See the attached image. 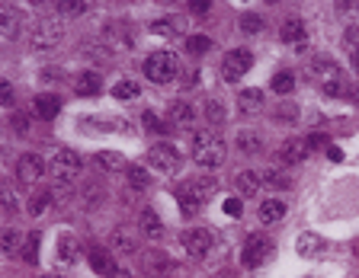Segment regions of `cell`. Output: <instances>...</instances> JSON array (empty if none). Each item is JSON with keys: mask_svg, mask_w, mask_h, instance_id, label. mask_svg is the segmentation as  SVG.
<instances>
[{"mask_svg": "<svg viewBox=\"0 0 359 278\" xmlns=\"http://www.w3.org/2000/svg\"><path fill=\"white\" fill-rule=\"evenodd\" d=\"M212 192H215L212 180H186V182H180V186L174 189L176 205H180V214H183V218H196L199 208H202V202H206Z\"/></svg>", "mask_w": 359, "mask_h": 278, "instance_id": "cell-1", "label": "cell"}, {"mask_svg": "<svg viewBox=\"0 0 359 278\" xmlns=\"http://www.w3.org/2000/svg\"><path fill=\"white\" fill-rule=\"evenodd\" d=\"M308 80H314L318 87H324V93L328 96H346V80H344V74H340V68H337L330 58H314V61H308Z\"/></svg>", "mask_w": 359, "mask_h": 278, "instance_id": "cell-2", "label": "cell"}, {"mask_svg": "<svg viewBox=\"0 0 359 278\" xmlns=\"http://www.w3.org/2000/svg\"><path fill=\"white\" fill-rule=\"evenodd\" d=\"M225 141L215 131H202V135L192 138V163H199L202 170H218L225 163Z\"/></svg>", "mask_w": 359, "mask_h": 278, "instance_id": "cell-3", "label": "cell"}, {"mask_svg": "<svg viewBox=\"0 0 359 278\" xmlns=\"http://www.w3.org/2000/svg\"><path fill=\"white\" fill-rule=\"evenodd\" d=\"M48 170H52V180L58 186H74L77 176H80V157L74 151H68V147H55Z\"/></svg>", "mask_w": 359, "mask_h": 278, "instance_id": "cell-4", "label": "cell"}, {"mask_svg": "<svg viewBox=\"0 0 359 278\" xmlns=\"http://www.w3.org/2000/svg\"><path fill=\"white\" fill-rule=\"evenodd\" d=\"M176 74H180V61H176L174 52H154L145 58V77L151 83H174Z\"/></svg>", "mask_w": 359, "mask_h": 278, "instance_id": "cell-5", "label": "cell"}, {"mask_svg": "<svg viewBox=\"0 0 359 278\" xmlns=\"http://www.w3.org/2000/svg\"><path fill=\"white\" fill-rule=\"evenodd\" d=\"M62 36H64L62 20H52V16H45V20H38V23L32 26L29 48H36V52H52V48L62 42Z\"/></svg>", "mask_w": 359, "mask_h": 278, "instance_id": "cell-6", "label": "cell"}, {"mask_svg": "<svg viewBox=\"0 0 359 278\" xmlns=\"http://www.w3.org/2000/svg\"><path fill=\"white\" fill-rule=\"evenodd\" d=\"M276 247L269 237H263V233H251L244 240V249H241V263L247 265V269H260V265H267L269 259H273Z\"/></svg>", "mask_w": 359, "mask_h": 278, "instance_id": "cell-7", "label": "cell"}, {"mask_svg": "<svg viewBox=\"0 0 359 278\" xmlns=\"http://www.w3.org/2000/svg\"><path fill=\"white\" fill-rule=\"evenodd\" d=\"M180 240H183V249L192 256V259H206L215 247L212 231H206V227H190V231H183Z\"/></svg>", "mask_w": 359, "mask_h": 278, "instance_id": "cell-8", "label": "cell"}, {"mask_svg": "<svg viewBox=\"0 0 359 278\" xmlns=\"http://www.w3.org/2000/svg\"><path fill=\"white\" fill-rule=\"evenodd\" d=\"M251 64H253V54L247 52V48H231L222 61V77L228 83H237L247 71H251Z\"/></svg>", "mask_w": 359, "mask_h": 278, "instance_id": "cell-9", "label": "cell"}, {"mask_svg": "<svg viewBox=\"0 0 359 278\" xmlns=\"http://www.w3.org/2000/svg\"><path fill=\"white\" fill-rule=\"evenodd\" d=\"M45 173H48V163L38 157V154H23V157H20V163H16V180L23 182L26 189L38 186Z\"/></svg>", "mask_w": 359, "mask_h": 278, "instance_id": "cell-10", "label": "cell"}, {"mask_svg": "<svg viewBox=\"0 0 359 278\" xmlns=\"http://www.w3.org/2000/svg\"><path fill=\"white\" fill-rule=\"evenodd\" d=\"M148 163L157 170V173H176L180 170V163H183V157H180V151L176 147H170V144H154L151 151H148Z\"/></svg>", "mask_w": 359, "mask_h": 278, "instance_id": "cell-11", "label": "cell"}, {"mask_svg": "<svg viewBox=\"0 0 359 278\" xmlns=\"http://www.w3.org/2000/svg\"><path fill=\"white\" fill-rule=\"evenodd\" d=\"M87 259H90V269L97 272V275H103V278H119L122 275V265L115 263L113 253H106L103 247H90Z\"/></svg>", "mask_w": 359, "mask_h": 278, "instance_id": "cell-12", "label": "cell"}, {"mask_svg": "<svg viewBox=\"0 0 359 278\" xmlns=\"http://www.w3.org/2000/svg\"><path fill=\"white\" fill-rule=\"evenodd\" d=\"M170 269H174V259H170L164 249H148V253H141V272L151 278H164L170 275Z\"/></svg>", "mask_w": 359, "mask_h": 278, "instance_id": "cell-13", "label": "cell"}, {"mask_svg": "<svg viewBox=\"0 0 359 278\" xmlns=\"http://www.w3.org/2000/svg\"><path fill=\"white\" fill-rule=\"evenodd\" d=\"M99 42L113 52V48H132L135 45V38H132V26L125 23H109L106 29H103V36H99Z\"/></svg>", "mask_w": 359, "mask_h": 278, "instance_id": "cell-14", "label": "cell"}, {"mask_svg": "<svg viewBox=\"0 0 359 278\" xmlns=\"http://www.w3.org/2000/svg\"><path fill=\"white\" fill-rule=\"evenodd\" d=\"M20 32H23V13L16 7H0V38L13 42Z\"/></svg>", "mask_w": 359, "mask_h": 278, "instance_id": "cell-15", "label": "cell"}, {"mask_svg": "<svg viewBox=\"0 0 359 278\" xmlns=\"http://www.w3.org/2000/svg\"><path fill=\"white\" fill-rule=\"evenodd\" d=\"M308 144L302 141V138H289V141L283 144V147H279V154H276V160H279V163L283 166H292V163H302V160L308 157Z\"/></svg>", "mask_w": 359, "mask_h": 278, "instance_id": "cell-16", "label": "cell"}, {"mask_svg": "<svg viewBox=\"0 0 359 278\" xmlns=\"http://www.w3.org/2000/svg\"><path fill=\"white\" fill-rule=\"evenodd\" d=\"M279 38H283V42H289V45H302V42L308 38L305 20H302V16H289V20L279 26Z\"/></svg>", "mask_w": 359, "mask_h": 278, "instance_id": "cell-17", "label": "cell"}, {"mask_svg": "<svg viewBox=\"0 0 359 278\" xmlns=\"http://www.w3.org/2000/svg\"><path fill=\"white\" fill-rule=\"evenodd\" d=\"M32 112H36L38 119L52 122L55 115L62 112V99H58V96H52V93H38V96L32 99Z\"/></svg>", "mask_w": 359, "mask_h": 278, "instance_id": "cell-18", "label": "cell"}, {"mask_svg": "<svg viewBox=\"0 0 359 278\" xmlns=\"http://www.w3.org/2000/svg\"><path fill=\"white\" fill-rule=\"evenodd\" d=\"M257 218H260V224H267V227L279 224V221L286 218V202L283 198H267V202L260 205V211H257Z\"/></svg>", "mask_w": 359, "mask_h": 278, "instance_id": "cell-19", "label": "cell"}, {"mask_svg": "<svg viewBox=\"0 0 359 278\" xmlns=\"http://www.w3.org/2000/svg\"><path fill=\"white\" fill-rule=\"evenodd\" d=\"M125 176H129V189H135V192H148V189H151V182H154L151 170H148L145 163H129Z\"/></svg>", "mask_w": 359, "mask_h": 278, "instance_id": "cell-20", "label": "cell"}, {"mask_svg": "<svg viewBox=\"0 0 359 278\" xmlns=\"http://www.w3.org/2000/svg\"><path fill=\"white\" fill-rule=\"evenodd\" d=\"M257 109H263V90H257V87H244V90L237 93V112L253 115Z\"/></svg>", "mask_w": 359, "mask_h": 278, "instance_id": "cell-21", "label": "cell"}, {"mask_svg": "<svg viewBox=\"0 0 359 278\" xmlns=\"http://www.w3.org/2000/svg\"><path fill=\"white\" fill-rule=\"evenodd\" d=\"M234 182H237V189H241V198H253L263 186V176L257 173V170H244V173H237Z\"/></svg>", "mask_w": 359, "mask_h": 278, "instance_id": "cell-22", "label": "cell"}, {"mask_svg": "<svg viewBox=\"0 0 359 278\" xmlns=\"http://www.w3.org/2000/svg\"><path fill=\"white\" fill-rule=\"evenodd\" d=\"M141 233H145L148 240H161L164 237V221H161V214L157 211H141Z\"/></svg>", "mask_w": 359, "mask_h": 278, "instance_id": "cell-23", "label": "cell"}, {"mask_svg": "<svg viewBox=\"0 0 359 278\" xmlns=\"http://www.w3.org/2000/svg\"><path fill=\"white\" fill-rule=\"evenodd\" d=\"M99 87H103V80H99L97 71H84V74H77V96H97Z\"/></svg>", "mask_w": 359, "mask_h": 278, "instance_id": "cell-24", "label": "cell"}, {"mask_svg": "<svg viewBox=\"0 0 359 278\" xmlns=\"http://www.w3.org/2000/svg\"><path fill=\"white\" fill-rule=\"evenodd\" d=\"M52 202H55V198H52V192H48V189H32L29 202H26V211H29L32 218H38V214H45V208Z\"/></svg>", "mask_w": 359, "mask_h": 278, "instance_id": "cell-25", "label": "cell"}, {"mask_svg": "<svg viewBox=\"0 0 359 278\" xmlns=\"http://www.w3.org/2000/svg\"><path fill=\"white\" fill-rule=\"evenodd\" d=\"M324 247H328V243H324L318 233H302V237H298V243H295L298 256H321Z\"/></svg>", "mask_w": 359, "mask_h": 278, "instance_id": "cell-26", "label": "cell"}, {"mask_svg": "<svg viewBox=\"0 0 359 278\" xmlns=\"http://www.w3.org/2000/svg\"><path fill=\"white\" fill-rule=\"evenodd\" d=\"M23 233L16 231V227H0V253H7V256H13L16 249L23 247Z\"/></svg>", "mask_w": 359, "mask_h": 278, "instance_id": "cell-27", "label": "cell"}, {"mask_svg": "<svg viewBox=\"0 0 359 278\" xmlns=\"http://www.w3.org/2000/svg\"><path fill=\"white\" fill-rule=\"evenodd\" d=\"M170 122H174L176 128H190L192 122H196V109H192L190 103H174L170 105Z\"/></svg>", "mask_w": 359, "mask_h": 278, "instance_id": "cell-28", "label": "cell"}, {"mask_svg": "<svg viewBox=\"0 0 359 278\" xmlns=\"http://www.w3.org/2000/svg\"><path fill=\"white\" fill-rule=\"evenodd\" d=\"M202 115H206V122H209V125H215V128H222L225 122H228L222 99H206V105H202Z\"/></svg>", "mask_w": 359, "mask_h": 278, "instance_id": "cell-29", "label": "cell"}, {"mask_svg": "<svg viewBox=\"0 0 359 278\" xmlns=\"http://www.w3.org/2000/svg\"><path fill=\"white\" fill-rule=\"evenodd\" d=\"M113 247L119 249V253H135V249H138L135 233H132L129 227H115V231H113Z\"/></svg>", "mask_w": 359, "mask_h": 278, "instance_id": "cell-30", "label": "cell"}, {"mask_svg": "<svg viewBox=\"0 0 359 278\" xmlns=\"http://www.w3.org/2000/svg\"><path fill=\"white\" fill-rule=\"evenodd\" d=\"M97 166L99 170H106V173H115V170H122L125 166V157L119 151H99L97 154Z\"/></svg>", "mask_w": 359, "mask_h": 278, "instance_id": "cell-31", "label": "cell"}, {"mask_svg": "<svg viewBox=\"0 0 359 278\" xmlns=\"http://www.w3.org/2000/svg\"><path fill=\"white\" fill-rule=\"evenodd\" d=\"M58 259L64 265H71L77 259V237L74 233H62V240H58Z\"/></svg>", "mask_w": 359, "mask_h": 278, "instance_id": "cell-32", "label": "cell"}, {"mask_svg": "<svg viewBox=\"0 0 359 278\" xmlns=\"http://www.w3.org/2000/svg\"><path fill=\"white\" fill-rule=\"evenodd\" d=\"M234 144H237V151L241 154H247V157H253V154L260 151V138L253 135V131H237V138H234Z\"/></svg>", "mask_w": 359, "mask_h": 278, "instance_id": "cell-33", "label": "cell"}, {"mask_svg": "<svg viewBox=\"0 0 359 278\" xmlns=\"http://www.w3.org/2000/svg\"><path fill=\"white\" fill-rule=\"evenodd\" d=\"M138 93H141V87H138L132 77H122V80L113 87V96L122 99V103H125V99H138Z\"/></svg>", "mask_w": 359, "mask_h": 278, "instance_id": "cell-34", "label": "cell"}, {"mask_svg": "<svg viewBox=\"0 0 359 278\" xmlns=\"http://www.w3.org/2000/svg\"><path fill=\"white\" fill-rule=\"evenodd\" d=\"M269 87H273L279 96H289V93L295 90V74H292V71H279V74L273 77V83H269Z\"/></svg>", "mask_w": 359, "mask_h": 278, "instance_id": "cell-35", "label": "cell"}, {"mask_svg": "<svg viewBox=\"0 0 359 278\" xmlns=\"http://www.w3.org/2000/svg\"><path fill=\"white\" fill-rule=\"evenodd\" d=\"M237 23H241V32H247V36H257V32H263V26H267L260 13H241Z\"/></svg>", "mask_w": 359, "mask_h": 278, "instance_id": "cell-36", "label": "cell"}, {"mask_svg": "<svg viewBox=\"0 0 359 278\" xmlns=\"http://www.w3.org/2000/svg\"><path fill=\"white\" fill-rule=\"evenodd\" d=\"M0 208H3V214H16V211H20V198H16V192L10 186H3V182H0Z\"/></svg>", "mask_w": 359, "mask_h": 278, "instance_id": "cell-37", "label": "cell"}, {"mask_svg": "<svg viewBox=\"0 0 359 278\" xmlns=\"http://www.w3.org/2000/svg\"><path fill=\"white\" fill-rule=\"evenodd\" d=\"M209 48H212V38H209V36H202V32H196V36H190V38H186V52H190V54H196V58H199V54H206Z\"/></svg>", "mask_w": 359, "mask_h": 278, "instance_id": "cell-38", "label": "cell"}, {"mask_svg": "<svg viewBox=\"0 0 359 278\" xmlns=\"http://www.w3.org/2000/svg\"><path fill=\"white\" fill-rule=\"evenodd\" d=\"M263 182H267V186H273V189H289L292 186V176L286 173V170H267V173H263Z\"/></svg>", "mask_w": 359, "mask_h": 278, "instance_id": "cell-39", "label": "cell"}, {"mask_svg": "<svg viewBox=\"0 0 359 278\" xmlns=\"http://www.w3.org/2000/svg\"><path fill=\"white\" fill-rule=\"evenodd\" d=\"M38 243H42V237H38V233H29V237L23 240V259L29 265L38 263Z\"/></svg>", "mask_w": 359, "mask_h": 278, "instance_id": "cell-40", "label": "cell"}, {"mask_svg": "<svg viewBox=\"0 0 359 278\" xmlns=\"http://www.w3.org/2000/svg\"><path fill=\"white\" fill-rule=\"evenodd\" d=\"M80 128H84V131H113V128H119V122H109V119H84V122H80Z\"/></svg>", "mask_w": 359, "mask_h": 278, "instance_id": "cell-41", "label": "cell"}, {"mask_svg": "<svg viewBox=\"0 0 359 278\" xmlns=\"http://www.w3.org/2000/svg\"><path fill=\"white\" fill-rule=\"evenodd\" d=\"M103 196H106V192H103L97 182H87V189H84V208H93V205H97Z\"/></svg>", "mask_w": 359, "mask_h": 278, "instance_id": "cell-42", "label": "cell"}, {"mask_svg": "<svg viewBox=\"0 0 359 278\" xmlns=\"http://www.w3.org/2000/svg\"><path fill=\"white\" fill-rule=\"evenodd\" d=\"M0 105H7V109L16 105V93H13V83L10 80H0Z\"/></svg>", "mask_w": 359, "mask_h": 278, "instance_id": "cell-43", "label": "cell"}, {"mask_svg": "<svg viewBox=\"0 0 359 278\" xmlns=\"http://www.w3.org/2000/svg\"><path fill=\"white\" fill-rule=\"evenodd\" d=\"M145 128H148V131H157V135H167V131H170L167 122H161L154 112H145Z\"/></svg>", "mask_w": 359, "mask_h": 278, "instance_id": "cell-44", "label": "cell"}, {"mask_svg": "<svg viewBox=\"0 0 359 278\" xmlns=\"http://www.w3.org/2000/svg\"><path fill=\"white\" fill-rule=\"evenodd\" d=\"M58 10L80 16V13H87V10H90V3H84V0H77V3H74V0H62V3H58Z\"/></svg>", "mask_w": 359, "mask_h": 278, "instance_id": "cell-45", "label": "cell"}, {"mask_svg": "<svg viewBox=\"0 0 359 278\" xmlns=\"http://www.w3.org/2000/svg\"><path fill=\"white\" fill-rule=\"evenodd\" d=\"M225 214H228V218H244V202H241V198H228V202H225Z\"/></svg>", "mask_w": 359, "mask_h": 278, "instance_id": "cell-46", "label": "cell"}, {"mask_svg": "<svg viewBox=\"0 0 359 278\" xmlns=\"http://www.w3.org/2000/svg\"><path fill=\"white\" fill-rule=\"evenodd\" d=\"M344 45H346V52H359V26H350L346 29V36H344Z\"/></svg>", "mask_w": 359, "mask_h": 278, "instance_id": "cell-47", "label": "cell"}, {"mask_svg": "<svg viewBox=\"0 0 359 278\" xmlns=\"http://www.w3.org/2000/svg\"><path fill=\"white\" fill-rule=\"evenodd\" d=\"M276 119H279V122H283V119L286 122H295L298 119V109H295V105H289V103H286V105L279 103V105H276Z\"/></svg>", "mask_w": 359, "mask_h": 278, "instance_id": "cell-48", "label": "cell"}, {"mask_svg": "<svg viewBox=\"0 0 359 278\" xmlns=\"http://www.w3.org/2000/svg\"><path fill=\"white\" fill-rule=\"evenodd\" d=\"M151 29L157 32V36H164V38H174V36H176V26L170 23V20H157V23H154Z\"/></svg>", "mask_w": 359, "mask_h": 278, "instance_id": "cell-49", "label": "cell"}, {"mask_svg": "<svg viewBox=\"0 0 359 278\" xmlns=\"http://www.w3.org/2000/svg\"><path fill=\"white\" fill-rule=\"evenodd\" d=\"M10 125H13L16 135H26L29 131V119H26L23 112H13V119H10Z\"/></svg>", "mask_w": 359, "mask_h": 278, "instance_id": "cell-50", "label": "cell"}, {"mask_svg": "<svg viewBox=\"0 0 359 278\" xmlns=\"http://www.w3.org/2000/svg\"><path fill=\"white\" fill-rule=\"evenodd\" d=\"M308 151H314V147H321V144H324V135H321V131H314V135H308Z\"/></svg>", "mask_w": 359, "mask_h": 278, "instance_id": "cell-51", "label": "cell"}, {"mask_svg": "<svg viewBox=\"0 0 359 278\" xmlns=\"http://www.w3.org/2000/svg\"><path fill=\"white\" fill-rule=\"evenodd\" d=\"M328 157H330V160H344V151H340V147H334V144H330V147H328Z\"/></svg>", "mask_w": 359, "mask_h": 278, "instance_id": "cell-52", "label": "cell"}, {"mask_svg": "<svg viewBox=\"0 0 359 278\" xmlns=\"http://www.w3.org/2000/svg\"><path fill=\"white\" fill-rule=\"evenodd\" d=\"M190 10H192V13H206V10H209V3H199V0H192V3H190Z\"/></svg>", "mask_w": 359, "mask_h": 278, "instance_id": "cell-53", "label": "cell"}, {"mask_svg": "<svg viewBox=\"0 0 359 278\" xmlns=\"http://www.w3.org/2000/svg\"><path fill=\"white\" fill-rule=\"evenodd\" d=\"M350 61H353V71L359 74V52H353V54H350Z\"/></svg>", "mask_w": 359, "mask_h": 278, "instance_id": "cell-54", "label": "cell"}, {"mask_svg": "<svg viewBox=\"0 0 359 278\" xmlns=\"http://www.w3.org/2000/svg\"><path fill=\"white\" fill-rule=\"evenodd\" d=\"M42 278H62V275H42Z\"/></svg>", "mask_w": 359, "mask_h": 278, "instance_id": "cell-55", "label": "cell"}, {"mask_svg": "<svg viewBox=\"0 0 359 278\" xmlns=\"http://www.w3.org/2000/svg\"><path fill=\"white\" fill-rule=\"evenodd\" d=\"M356 253H359V240H356Z\"/></svg>", "mask_w": 359, "mask_h": 278, "instance_id": "cell-56", "label": "cell"}]
</instances>
